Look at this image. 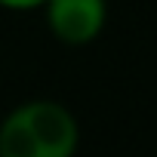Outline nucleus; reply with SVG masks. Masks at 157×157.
<instances>
[{
	"label": "nucleus",
	"mask_w": 157,
	"mask_h": 157,
	"mask_svg": "<svg viewBox=\"0 0 157 157\" xmlns=\"http://www.w3.org/2000/svg\"><path fill=\"white\" fill-rule=\"evenodd\" d=\"M80 123L56 99H28L0 120V157H74Z\"/></svg>",
	"instance_id": "obj_1"
},
{
	"label": "nucleus",
	"mask_w": 157,
	"mask_h": 157,
	"mask_svg": "<svg viewBox=\"0 0 157 157\" xmlns=\"http://www.w3.org/2000/svg\"><path fill=\"white\" fill-rule=\"evenodd\" d=\"M40 10L49 34L65 46H90L108 22V0H46Z\"/></svg>",
	"instance_id": "obj_2"
},
{
	"label": "nucleus",
	"mask_w": 157,
	"mask_h": 157,
	"mask_svg": "<svg viewBox=\"0 0 157 157\" xmlns=\"http://www.w3.org/2000/svg\"><path fill=\"white\" fill-rule=\"evenodd\" d=\"M46 0H0L3 10H13V13H28V10H40Z\"/></svg>",
	"instance_id": "obj_3"
}]
</instances>
